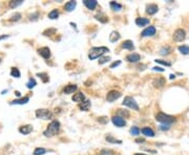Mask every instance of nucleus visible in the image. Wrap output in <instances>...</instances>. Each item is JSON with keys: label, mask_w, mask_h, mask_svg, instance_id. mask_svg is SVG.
<instances>
[{"label": "nucleus", "mask_w": 189, "mask_h": 155, "mask_svg": "<svg viewBox=\"0 0 189 155\" xmlns=\"http://www.w3.org/2000/svg\"><path fill=\"white\" fill-rule=\"evenodd\" d=\"M59 17V12L57 10H53L52 12L48 14V18L50 19H57Z\"/></svg>", "instance_id": "obj_28"}, {"label": "nucleus", "mask_w": 189, "mask_h": 155, "mask_svg": "<svg viewBox=\"0 0 189 155\" xmlns=\"http://www.w3.org/2000/svg\"><path fill=\"white\" fill-rule=\"evenodd\" d=\"M99 121L100 123H102V124H105V123H107V118H99Z\"/></svg>", "instance_id": "obj_41"}, {"label": "nucleus", "mask_w": 189, "mask_h": 155, "mask_svg": "<svg viewBox=\"0 0 189 155\" xmlns=\"http://www.w3.org/2000/svg\"><path fill=\"white\" fill-rule=\"evenodd\" d=\"M84 99H85V97H84V94L82 92H77L75 95L73 97V101L74 102H78V103H82V102L84 101Z\"/></svg>", "instance_id": "obj_18"}, {"label": "nucleus", "mask_w": 189, "mask_h": 155, "mask_svg": "<svg viewBox=\"0 0 189 155\" xmlns=\"http://www.w3.org/2000/svg\"><path fill=\"white\" fill-rule=\"evenodd\" d=\"M77 90V86L76 85H67L66 87H64L63 89V92L65 94H71V93H74L75 91Z\"/></svg>", "instance_id": "obj_14"}, {"label": "nucleus", "mask_w": 189, "mask_h": 155, "mask_svg": "<svg viewBox=\"0 0 189 155\" xmlns=\"http://www.w3.org/2000/svg\"><path fill=\"white\" fill-rule=\"evenodd\" d=\"M110 7H111L114 10H122V5H121L120 3H117V2H114V1L110 2Z\"/></svg>", "instance_id": "obj_25"}, {"label": "nucleus", "mask_w": 189, "mask_h": 155, "mask_svg": "<svg viewBox=\"0 0 189 155\" xmlns=\"http://www.w3.org/2000/svg\"><path fill=\"white\" fill-rule=\"evenodd\" d=\"M106 141L107 142H110V143H118V144H121L122 142L119 141V139H114L112 136H110V135H108V136H106Z\"/></svg>", "instance_id": "obj_34"}, {"label": "nucleus", "mask_w": 189, "mask_h": 155, "mask_svg": "<svg viewBox=\"0 0 189 155\" xmlns=\"http://www.w3.org/2000/svg\"><path fill=\"white\" fill-rule=\"evenodd\" d=\"M161 129H162V130H165V129H166V130H167V129H168V127H167V126H161Z\"/></svg>", "instance_id": "obj_46"}, {"label": "nucleus", "mask_w": 189, "mask_h": 155, "mask_svg": "<svg viewBox=\"0 0 189 155\" xmlns=\"http://www.w3.org/2000/svg\"><path fill=\"white\" fill-rule=\"evenodd\" d=\"M156 27L154 26H149L147 28H145L143 31H142L141 36L142 37H149V36H154L156 35Z\"/></svg>", "instance_id": "obj_9"}, {"label": "nucleus", "mask_w": 189, "mask_h": 155, "mask_svg": "<svg viewBox=\"0 0 189 155\" xmlns=\"http://www.w3.org/2000/svg\"><path fill=\"white\" fill-rule=\"evenodd\" d=\"M83 3H84V5L88 8V10H94L98 4L96 0H84Z\"/></svg>", "instance_id": "obj_13"}, {"label": "nucleus", "mask_w": 189, "mask_h": 155, "mask_svg": "<svg viewBox=\"0 0 189 155\" xmlns=\"http://www.w3.org/2000/svg\"><path fill=\"white\" fill-rule=\"evenodd\" d=\"M11 76L14 78H20V71H19V69L16 68V67L12 68V70H11Z\"/></svg>", "instance_id": "obj_27"}, {"label": "nucleus", "mask_w": 189, "mask_h": 155, "mask_svg": "<svg viewBox=\"0 0 189 155\" xmlns=\"http://www.w3.org/2000/svg\"><path fill=\"white\" fill-rule=\"evenodd\" d=\"M142 133H143L144 135H146V136H154V132L152 129H150L149 127H145V128L142 129Z\"/></svg>", "instance_id": "obj_19"}, {"label": "nucleus", "mask_w": 189, "mask_h": 155, "mask_svg": "<svg viewBox=\"0 0 189 155\" xmlns=\"http://www.w3.org/2000/svg\"><path fill=\"white\" fill-rule=\"evenodd\" d=\"M35 85H36V81L34 80V79H31V80L27 82L26 86L27 88H33V87H35Z\"/></svg>", "instance_id": "obj_36"}, {"label": "nucleus", "mask_w": 189, "mask_h": 155, "mask_svg": "<svg viewBox=\"0 0 189 155\" xmlns=\"http://www.w3.org/2000/svg\"><path fill=\"white\" fill-rule=\"evenodd\" d=\"M118 116H120V118H128L129 116V112L127 111V110H121V109H119L118 110Z\"/></svg>", "instance_id": "obj_24"}, {"label": "nucleus", "mask_w": 189, "mask_h": 155, "mask_svg": "<svg viewBox=\"0 0 189 155\" xmlns=\"http://www.w3.org/2000/svg\"><path fill=\"white\" fill-rule=\"evenodd\" d=\"M79 108L83 111H87L88 109L90 108V101H83L82 103H80Z\"/></svg>", "instance_id": "obj_20"}, {"label": "nucleus", "mask_w": 189, "mask_h": 155, "mask_svg": "<svg viewBox=\"0 0 189 155\" xmlns=\"http://www.w3.org/2000/svg\"><path fill=\"white\" fill-rule=\"evenodd\" d=\"M173 78H175V76H173V75H171V76H170V79H173Z\"/></svg>", "instance_id": "obj_47"}, {"label": "nucleus", "mask_w": 189, "mask_h": 155, "mask_svg": "<svg viewBox=\"0 0 189 155\" xmlns=\"http://www.w3.org/2000/svg\"><path fill=\"white\" fill-rule=\"evenodd\" d=\"M135 155H145V154H142V153H138V154H135Z\"/></svg>", "instance_id": "obj_48"}, {"label": "nucleus", "mask_w": 189, "mask_h": 155, "mask_svg": "<svg viewBox=\"0 0 189 155\" xmlns=\"http://www.w3.org/2000/svg\"><path fill=\"white\" fill-rule=\"evenodd\" d=\"M60 130V123L58 121H53L50 125L47 126V129L44 131V135L45 136H54L55 134L59 132Z\"/></svg>", "instance_id": "obj_1"}, {"label": "nucleus", "mask_w": 189, "mask_h": 155, "mask_svg": "<svg viewBox=\"0 0 189 155\" xmlns=\"http://www.w3.org/2000/svg\"><path fill=\"white\" fill-rule=\"evenodd\" d=\"M154 70H159V71H164V69L161 67H154Z\"/></svg>", "instance_id": "obj_43"}, {"label": "nucleus", "mask_w": 189, "mask_h": 155, "mask_svg": "<svg viewBox=\"0 0 189 155\" xmlns=\"http://www.w3.org/2000/svg\"><path fill=\"white\" fill-rule=\"evenodd\" d=\"M33 131V127L29 126V125H26V126H22L19 128V132L22 133V134H29Z\"/></svg>", "instance_id": "obj_16"}, {"label": "nucleus", "mask_w": 189, "mask_h": 155, "mask_svg": "<svg viewBox=\"0 0 189 155\" xmlns=\"http://www.w3.org/2000/svg\"><path fill=\"white\" fill-rule=\"evenodd\" d=\"M144 141H145L144 139H136V143H143Z\"/></svg>", "instance_id": "obj_44"}, {"label": "nucleus", "mask_w": 189, "mask_h": 155, "mask_svg": "<svg viewBox=\"0 0 189 155\" xmlns=\"http://www.w3.org/2000/svg\"><path fill=\"white\" fill-rule=\"evenodd\" d=\"M119 39H120V35H119L118 31H112V33L110 34L109 40L111 42H116V41H118Z\"/></svg>", "instance_id": "obj_22"}, {"label": "nucleus", "mask_w": 189, "mask_h": 155, "mask_svg": "<svg viewBox=\"0 0 189 155\" xmlns=\"http://www.w3.org/2000/svg\"><path fill=\"white\" fill-rule=\"evenodd\" d=\"M140 132H141V130H140L138 127H133V128L130 129V133L133 135H139Z\"/></svg>", "instance_id": "obj_33"}, {"label": "nucleus", "mask_w": 189, "mask_h": 155, "mask_svg": "<svg viewBox=\"0 0 189 155\" xmlns=\"http://www.w3.org/2000/svg\"><path fill=\"white\" fill-rule=\"evenodd\" d=\"M157 63H160V64H163V65H166V66H170V63L169 62H165V61H162V60H156Z\"/></svg>", "instance_id": "obj_40"}, {"label": "nucleus", "mask_w": 189, "mask_h": 155, "mask_svg": "<svg viewBox=\"0 0 189 155\" xmlns=\"http://www.w3.org/2000/svg\"><path fill=\"white\" fill-rule=\"evenodd\" d=\"M22 2H23L22 0H13V1L10 2V7H12V8L17 7V6L20 5Z\"/></svg>", "instance_id": "obj_29"}, {"label": "nucleus", "mask_w": 189, "mask_h": 155, "mask_svg": "<svg viewBox=\"0 0 189 155\" xmlns=\"http://www.w3.org/2000/svg\"><path fill=\"white\" fill-rule=\"evenodd\" d=\"M76 5H77V2L76 1H69L65 4L64 8L67 10V12H72V10H74V8L76 7Z\"/></svg>", "instance_id": "obj_21"}, {"label": "nucleus", "mask_w": 189, "mask_h": 155, "mask_svg": "<svg viewBox=\"0 0 189 155\" xmlns=\"http://www.w3.org/2000/svg\"><path fill=\"white\" fill-rule=\"evenodd\" d=\"M136 24L138 26H145V25L149 24V20L146 18H137L136 19Z\"/></svg>", "instance_id": "obj_17"}, {"label": "nucleus", "mask_w": 189, "mask_h": 155, "mask_svg": "<svg viewBox=\"0 0 189 155\" xmlns=\"http://www.w3.org/2000/svg\"><path fill=\"white\" fill-rule=\"evenodd\" d=\"M179 50L183 55H189V46H187V45H181V46H179Z\"/></svg>", "instance_id": "obj_26"}, {"label": "nucleus", "mask_w": 189, "mask_h": 155, "mask_svg": "<svg viewBox=\"0 0 189 155\" xmlns=\"http://www.w3.org/2000/svg\"><path fill=\"white\" fill-rule=\"evenodd\" d=\"M38 77L41 78L42 81H43L44 83H46L48 81V77H47V75H46V73H38Z\"/></svg>", "instance_id": "obj_37"}, {"label": "nucleus", "mask_w": 189, "mask_h": 155, "mask_svg": "<svg viewBox=\"0 0 189 155\" xmlns=\"http://www.w3.org/2000/svg\"><path fill=\"white\" fill-rule=\"evenodd\" d=\"M140 59H141V57H140L139 54H130L128 55V56L126 57V60L128 61V62H133V63H136L138 62V61H140Z\"/></svg>", "instance_id": "obj_12"}, {"label": "nucleus", "mask_w": 189, "mask_h": 155, "mask_svg": "<svg viewBox=\"0 0 189 155\" xmlns=\"http://www.w3.org/2000/svg\"><path fill=\"white\" fill-rule=\"evenodd\" d=\"M120 97H121V93L119 92V91L111 90L107 93V95H106V100H107L108 102H114V101H116L117 99H119Z\"/></svg>", "instance_id": "obj_7"}, {"label": "nucleus", "mask_w": 189, "mask_h": 155, "mask_svg": "<svg viewBox=\"0 0 189 155\" xmlns=\"http://www.w3.org/2000/svg\"><path fill=\"white\" fill-rule=\"evenodd\" d=\"M121 47L124 48V49H129V50L135 49V46H133V42H131L130 40H126V41L123 42L122 45H121Z\"/></svg>", "instance_id": "obj_15"}, {"label": "nucleus", "mask_w": 189, "mask_h": 155, "mask_svg": "<svg viewBox=\"0 0 189 155\" xmlns=\"http://www.w3.org/2000/svg\"><path fill=\"white\" fill-rule=\"evenodd\" d=\"M159 7L157 4H148L147 6H146V13L149 15H154L156 14L157 12H158Z\"/></svg>", "instance_id": "obj_11"}, {"label": "nucleus", "mask_w": 189, "mask_h": 155, "mask_svg": "<svg viewBox=\"0 0 189 155\" xmlns=\"http://www.w3.org/2000/svg\"><path fill=\"white\" fill-rule=\"evenodd\" d=\"M29 101V97H25L23 99H19V100H14L12 104H19V105H22V104H26L27 102Z\"/></svg>", "instance_id": "obj_23"}, {"label": "nucleus", "mask_w": 189, "mask_h": 155, "mask_svg": "<svg viewBox=\"0 0 189 155\" xmlns=\"http://www.w3.org/2000/svg\"><path fill=\"white\" fill-rule=\"evenodd\" d=\"M154 86L156 87H162L163 85L165 84V80L164 79H162V78H160V79H158V80L154 81Z\"/></svg>", "instance_id": "obj_30"}, {"label": "nucleus", "mask_w": 189, "mask_h": 155, "mask_svg": "<svg viewBox=\"0 0 189 155\" xmlns=\"http://www.w3.org/2000/svg\"><path fill=\"white\" fill-rule=\"evenodd\" d=\"M100 154L101 155H114V152L110 151V150H102L101 152H100Z\"/></svg>", "instance_id": "obj_38"}, {"label": "nucleus", "mask_w": 189, "mask_h": 155, "mask_svg": "<svg viewBox=\"0 0 189 155\" xmlns=\"http://www.w3.org/2000/svg\"><path fill=\"white\" fill-rule=\"evenodd\" d=\"M46 150L43 149V148H37V149H35V151H34V155H43L45 154Z\"/></svg>", "instance_id": "obj_31"}, {"label": "nucleus", "mask_w": 189, "mask_h": 155, "mask_svg": "<svg viewBox=\"0 0 189 155\" xmlns=\"http://www.w3.org/2000/svg\"><path fill=\"white\" fill-rule=\"evenodd\" d=\"M8 36H6V35H3V36H1V37H0V40H2V39H5V38H8Z\"/></svg>", "instance_id": "obj_45"}, {"label": "nucleus", "mask_w": 189, "mask_h": 155, "mask_svg": "<svg viewBox=\"0 0 189 155\" xmlns=\"http://www.w3.org/2000/svg\"><path fill=\"white\" fill-rule=\"evenodd\" d=\"M185 37H186L185 31H184V29H181V28L177 29V31H175V34H173V40L177 42L183 41V40L185 39Z\"/></svg>", "instance_id": "obj_6"}, {"label": "nucleus", "mask_w": 189, "mask_h": 155, "mask_svg": "<svg viewBox=\"0 0 189 155\" xmlns=\"http://www.w3.org/2000/svg\"><path fill=\"white\" fill-rule=\"evenodd\" d=\"M106 52H108V48L105 46H101V47H93L90 50V54H88V58L90 60H95V59L101 57L103 54H105Z\"/></svg>", "instance_id": "obj_2"}, {"label": "nucleus", "mask_w": 189, "mask_h": 155, "mask_svg": "<svg viewBox=\"0 0 189 155\" xmlns=\"http://www.w3.org/2000/svg\"><path fill=\"white\" fill-rule=\"evenodd\" d=\"M121 64V62L120 61H117V62H114L111 65H110V68H114V67H116V66H118V65H120Z\"/></svg>", "instance_id": "obj_42"}, {"label": "nucleus", "mask_w": 189, "mask_h": 155, "mask_svg": "<svg viewBox=\"0 0 189 155\" xmlns=\"http://www.w3.org/2000/svg\"><path fill=\"white\" fill-rule=\"evenodd\" d=\"M20 18H21V15L19 14V13H16V14H15V15H13V16L11 17V18H10V20H11V21H18L19 19H20Z\"/></svg>", "instance_id": "obj_35"}, {"label": "nucleus", "mask_w": 189, "mask_h": 155, "mask_svg": "<svg viewBox=\"0 0 189 155\" xmlns=\"http://www.w3.org/2000/svg\"><path fill=\"white\" fill-rule=\"evenodd\" d=\"M110 58L109 57H104V58H101L99 60V64H104V63H106L107 61H109Z\"/></svg>", "instance_id": "obj_39"}, {"label": "nucleus", "mask_w": 189, "mask_h": 155, "mask_svg": "<svg viewBox=\"0 0 189 155\" xmlns=\"http://www.w3.org/2000/svg\"><path fill=\"white\" fill-rule=\"evenodd\" d=\"M96 18H97L99 21H101V22H103V23H105V22H107V21H108V18H107V17L104 16V15H102V14L97 15V16H96Z\"/></svg>", "instance_id": "obj_32"}, {"label": "nucleus", "mask_w": 189, "mask_h": 155, "mask_svg": "<svg viewBox=\"0 0 189 155\" xmlns=\"http://www.w3.org/2000/svg\"><path fill=\"white\" fill-rule=\"evenodd\" d=\"M38 52L41 57H43L44 59H48L50 57V50L48 47H41L38 49Z\"/></svg>", "instance_id": "obj_10"}, {"label": "nucleus", "mask_w": 189, "mask_h": 155, "mask_svg": "<svg viewBox=\"0 0 189 155\" xmlns=\"http://www.w3.org/2000/svg\"><path fill=\"white\" fill-rule=\"evenodd\" d=\"M123 105L127 106V107L131 108V109H135V110H139V106H138L137 102L135 101V99H133L131 97H126L123 101Z\"/></svg>", "instance_id": "obj_5"}, {"label": "nucleus", "mask_w": 189, "mask_h": 155, "mask_svg": "<svg viewBox=\"0 0 189 155\" xmlns=\"http://www.w3.org/2000/svg\"><path fill=\"white\" fill-rule=\"evenodd\" d=\"M111 122L114 123V125H116L117 127H124L126 125V122H125L124 118H120V116L116 115L111 118Z\"/></svg>", "instance_id": "obj_8"}, {"label": "nucleus", "mask_w": 189, "mask_h": 155, "mask_svg": "<svg viewBox=\"0 0 189 155\" xmlns=\"http://www.w3.org/2000/svg\"><path fill=\"white\" fill-rule=\"evenodd\" d=\"M36 116L39 118H42V120H50V118H52L53 113L50 111V110L38 109L37 111H36Z\"/></svg>", "instance_id": "obj_4"}, {"label": "nucleus", "mask_w": 189, "mask_h": 155, "mask_svg": "<svg viewBox=\"0 0 189 155\" xmlns=\"http://www.w3.org/2000/svg\"><path fill=\"white\" fill-rule=\"evenodd\" d=\"M156 120L160 123L163 124H172L175 122V118L172 115H169V114L163 113V112H159L156 115Z\"/></svg>", "instance_id": "obj_3"}]
</instances>
